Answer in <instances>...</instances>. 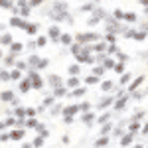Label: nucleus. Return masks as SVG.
Instances as JSON below:
<instances>
[{"label":"nucleus","instance_id":"f03ea898","mask_svg":"<svg viewBox=\"0 0 148 148\" xmlns=\"http://www.w3.org/2000/svg\"><path fill=\"white\" fill-rule=\"evenodd\" d=\"M95 40H97V34H79L77 36L79 44H87V42H95Z\"/></svg>","mask_w":148,"mask_h":148},{"label":"nucleus","instance_id":"0eeeda50","mask_svg":"<svg viewBox=\"0 0 148 148\" xmlns=\"http://www.w3.org/2000/svg\"><path fill=\"white\" fill-rule=\"evenodd\" d=\"M125 20H126V22H136V14L128 12V14H125Z\"/></svg>","mask_w":148,"mask_h":148},{"label":"nucleus","instance_id":"9d476101","mask_svg":"<svg viewBox=\"0 0 148 148\" xmlns=\"http://www.w3.org/2000/svg\"><path fill=\"white\" fill-rule=\"evenodd\" d=\"M42 2H44V0H28V4H30L32 8H36V6H40Z\"/></svg>","mask_w":148,"mask_h":148},{"label":"nucleus","instance_id":"2eb2a0df","mask_svg":"<svg viewBox=\"0 0 148 148\" xmlns=\"http://www.w3.org/2000/svg\"><path fill=\"white\" fill-rule=\"evenodd\" d=\"M10 2H14V0H10Z\"/></svg>","mask_w":148,"mask_h":148},{"label":"nucleus","instance_id":"ddd939ff","mask_svg":"<svg viewBox=\"0 0 148 148\" xmlns=\"http://www.w3.org/2000/svg\"><path fill=\"white\" fill-rule=\"evenodd\" d=\"M140 4H144V6H148V0H138Z\"/></svg>","mask_w":148,"mask_h":148},{"label":"nucleus","instance_id":"f257e3e1","mask_svg":"<svg viewBox=\"0 0 148 148\" xmlns=\"http://www.w3.org/2000/svg\"><path fill=\"white\" fill-rule=\"evenodd\" d=\"M10 26H12V28H24V30H26V28H28V22L24 20L22 16H18V14H16V16L10 20Z\"/></svg>","mask_w":148,"mask_h":148},{"label":"nucleus","instance_id":"9b49d317","mask_svg":"<svg viewBox=\"0 0 148 148\" xmlns=\"http://www.w3.org/2000/svg\"><path fill=\"white\" fill-rule=\"evenodd\" d=\"M46 42H47V38L42 36V38H38V42H36V44H38V46H46Z\"/></svg>","mask_w":148,"mask_h":148},{"label":"nucleus","instance_id":"1a4fd4ad","mask_svg":"<svg viewBox=\"0 0 148 148\" xmlns=\"http://www.w3.org/2000/svg\"><path fill=\"white\" fill-rule=\"evenodd\" d=\"M0 6L2 8H12V2L10 0H0Z\"/></svg>","mask_w":148,"mask_h":148},{"label":"nucleus","instance_id":"7ed1b4c3","mask_svg":"<svg viewBox=\"0 0 148 148\" xmlns=\"http://www.w3.org/2000/svg\"><path fill=\"white\" fill-rule=\"evenodd\" d=\"M49 38H51V40H59V38H61V32H59L57 26H51V28H49Z\"/></svg>","mask_w":148,"mask_h":148},{"label":"nucleus","instance_id":"20e7f679","mask_svg":"<svg viewBox=\"0 0 148 148\" xmlns=\"http://www.w3.org/2000/svg\"><path fill=\"white\" fill-rule=\"evenodd\" d=\"M0 44H2V46H8V44H12V36H10V34H2V38H0Z\"/></svg>","mask_w":148,"mask_h":148},{"label":"nucleus","instance_id":"f8f14e48","mask_svg":"<svg viewBox=\"0 0 148 148\" xmlns=\"http://www.w3.org/2000/svg\"><path fill=\"white\" fill-rule=\"evenodd\" d=\"M114 18H116V20L125 18V14H123V10H114Z\"/></svg>","mask_w":148,"mask_h":148},{"label":"nucleus","instance_id":"4468645a","mask_svg":"<svg viewBox=\"0 0 148 148\" xmlns=\"http://www.w3.org/2000/svg\"><path fill=\"white\" fill-rule=\"evenodd\" d=\"M0 57H2V49H0Z\"/></svg>","mask_w":148,"mask_h":148},{"label":"nucleus","instance_id":"39448f33","mask_svg":"<svg viewBox=\"0 0 148 148\" xmlns=\"http://www.w3.org/2000/svg\"><path fill=\"white\" fill-rule=\"evenodd\" d=\"M26 32H28L30 36L38 34V24H28V28H26Z\"/></svg>","mask_w":148,"mask_h":148},{"label":"nucleus","instance_id":"423d86ee","mask_svg":"<svg viewBox=\"0 0 148 148\" xmlns=\"http://www.w3.org/2000/svg\"><path fill=\"white\" fill-rule=\"evenodd\" d=\"M59 40H61V42H63V44H71V42H73V38H71V36L69 34H61V38H59Z\"/></svg>","mask_w":148,"mask_h":148},{"label":"nucleus","instance_id":"6e6552de","mask_svg":"<svg viewBox=\"0 0 148 148\" xmlns=\"http://www.w3.org/2000/svg\"><path fill=\"white\" fill-rule=\"evenodd\" d=\"M22 51V44H12V53H18Z\"/></svg>","mask_w":148,"mask_h":148}]
</instances>
